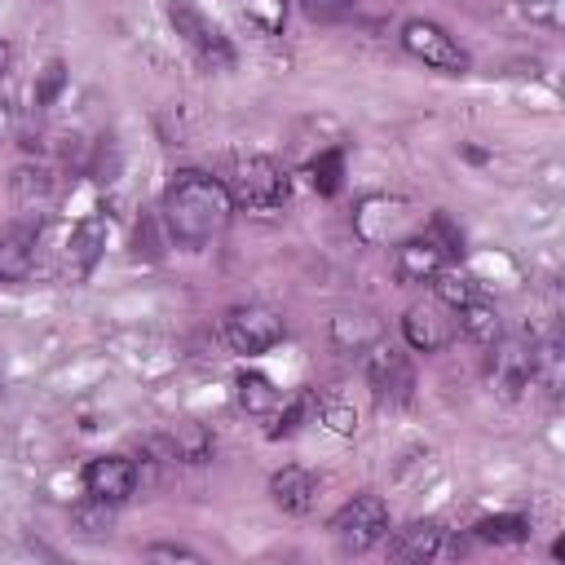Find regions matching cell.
I'll return each instance as SVG.
<instances>
[{
  "instance_id": "cell-27",
  "label": "cell",
  "mask_w": 565,
  "mask_h": 565,
  "mask_svg": "<svg viewBox=\"0 0 565 565\" xmlns=\"http://www.w3.org/2000/svg\"><path fill=\"white\" fill-rule=\"evenodd\" d=\"M521 13L534 22V26H565V0H521Z\"/></svg>"
},
{
  "instance_id": "cell-17",
  "label": "cell",
  "mask_w": 565,
  "mask_h": 565,
  "mask_svg": "<svg viewBox=\"0 0 565 565\" xmlns=\"http://www.w3.org/2000/svg\"><path fill=\"white\" fill-rule=\"evenodd\" d=\"M455 313H459V331H463L472 344H481V349H490V344L503 335V318H499V309H494L486 296L468 300V305L455 309Z\"/></svg>"
},
{
  "instance_id": "cell-13",
  "label": "cell",
  "mask_w": 565,
  "mask_h": 565,
  "mask_svg": "<svg viewBox=\"0 0 565 565\" xmlns=\"http://www.w3.org/2000/svg\"><path fill=\"white\" fill-rule=\"evenodd\" d=\"M494 353H490V380L508 393V397H516L521 388H530V380L539 375L534 371V349H525V344H512V340H494L490 344Z\"/></svg>"
},
{
  "instance_id": "cell-6",
  "label": "cell",
  "mask_w": 565,
  "mask_h": 565,
  "mask_svg": "<svg viewBox=\"0 0 565 565\" xmlns=\"http://www.w3.org/2000/svg\"><path fill=\"white\" fill-rule=\"evenodd\" d=\"M221 331H225V344L234 353H265V349H274L287 335V322L269 305H234L225 313Z\"/></svg>"
},
{
  "instance_id": "cell-32",
  "label": "cell",
  "mask_w": 565,
  "mask_h": 565,
  "mask_svg": "<svg viewBox=\"0 0 565 565\" xmlns=\"http://www.w3.org/2000/svg\"><path fill=\"white\" fill-rule=\"evenodd\" d=\"M9 62H13V44H9V40H0V75L9 71Z\"/></svg>"
},
{
  "instance_id": "cell-12",
  "label": "cell",
  "mask_w": 565,
  "mask_h": 565,
  "mask_svg": "<svg viewBox=\"0 0 565 565\" xmlns=\"http://www.w3.org/2000/svg\"><path fill=\"white\" fill-rule=\"evenodd\" d=\"M384 539H388V556L393 561H437V556L450 552L446 530L437 521H411V525H402V530H393Z\"/></svg>"
},
{
  "instance_id": "cell-21",
  "label": "cell",
  "mask_w": 565,
  "mask_h": 565,
  "mask_svg": "<svg viewBox=\"0 0 565 565\" xmlns=\"http://www.w3.org/2000/svg\"><path fill=\"white\" fill-rule=\"evenodd\" d=\"M433 291H437V300H441L446 309H463L468 300H477V296H481V282H477L468 269L441 265V274L433 278Z\"/></svg>"
},
{
  "instance_id": "cell-22",
  "label": "cell",
  "mask_w": 565,
  "mask_h": 565,
  "mask_svg": "<svg viewBox=\"0 0 565 565\" xmlns=\"http://www.w3.org/2000/svg\"><path fill=\"white\" fill-rule=\"evenodd\" d=\"M110 525H115V503H106V499H93L88 494L84 503L71 508V530L84 534V539H106Z\"/></svg>"
},
{
  "instance_id": "cell-9",
  "label": "cell",
  "mask_w": 565,
  "mask_h": 565,
  "mask_svg": "<svg viewBox=\"0 0 565 565\" xmlns=\"http://www.w3.org/2000/svg\"><path fill=\"white\" fill-rule=\"evenodd\" d=\"M137 463L128 455H97L88 459L84 468V490L93 499H106V503H124L132 490H137Z\"/></svg>"
},
{
  "instance_id": "cell-16",
  "label": "cell",
  "mask_w": 565,
  "mask_h": 565,
  "mask_svg": "<svg viewBox=\"0 0 565 565\" xmlns=\"http://www.w3.org/2000/svg\"><path fill=\"white\" fill-rule=\"evenodd\" d=\"M102 247H106V221H102V216L79 221V225L71 230V243H66V269H71L75 278H84V274L97 265Z\"/></svg>"
},
{
  "instance_id": "cell-14",
  "label": "cell",
  "mask_w": 565,
  "mask_h": 565,
  "mask_svg": "<svg viewBox=\"0 0 565 565\" xmlns=\"http://www.w3.org/2000/svg\"><path fill=\"white\" fill-rule=\"evenodd\" d=\"M35 225H9L0 230V282H26L35 269Z\"/></svg>"
},
{
  "instance_id": "cell-29",
  "label": "cell",
  "mask_w": 565,
  "mask_h": 565,
  "mask_svg": "<svg viewBox=\"0 0 565 565\" xmlns=\"http://www.w3.org/2000/svg\"><path fill=\"white\" fill-rule=\"evenodd\" d=\"M358 0H300V9L313 18V22H344L353 13Z\"/></svg>"
},
{
  "instance_id": "cell-1",
  "label": "cell",
  "mask_w": 565,
  "mask_h": 565,
  "mask_svg": "<svg viewBox=\"0 0 565 565\" xmlns=\"http://www.w3.org/2000/svg\"><path fill=\"white\" fill-rule=\"evenodd\" d=\"M159 212H163V225H168V234H172L177 243L203 247V243H212V238L230 225L234 199H230L225 181H216V177H207V172H199V168H181V172L168 181Z\"/></svg>"
},
{
  "instance_id": "cell-18",
  "label": "cell",
  "mask_w": 565,
  "mask_h": 565,
  "mask_svg": "<svg viewBox=\"0 0 565 565\" xmlns=\"http://www.w3.org/2000/svg\"><path fill=\"white\" fill-rule=\"evenodd\" d=\"M234 397H238V406H243L247 415H274V411L282 406V393H278L274 380L260 375V371H243V375L234 380Z\"/></svg>"
},
{
  "instance_id": "cell-15",
  "label": "cell",
  "mask_w": 565,
  "mask_h": 565,
  "mask_svg": "<svg viewBox=\"0 0 565 565\" xmlns=\"http://www.w3.org/2000/svg\"><path fill=\"white\" fill-rule=\"evenodd\" d=\"M269 494H274V503H278L282 512L305 516V512H313V503H318V477H313L309 468L287 463V468H278V472L269 477Z\"/></svg>"
},
{
  "instance_id": "cell-11",
  "label": "cell",
  "mask_w": 565,
  "mask_h": 565,
  "mask_svg": "<svg viewBox=\"0 0 565 565\" xmlns=\"http://www.w3.org/2000/svg\"><path fill=\"white\" fill-rule=\"evenodd\" d=\"M441 309H446L441 300H428V305H411V309H406V318H402V335H406V344H411L415 353H437V349L450 344L455 322H450Z\"/></svg>"
},
{
  "instance_id": "cell-20",
  "label": "cell",
  "mask_w": 565,
  "mask_h": 565,
  "mask_svg": "<svg viewBox=\"0 0 565 565\" xmlns=\"http://www.w3.org/2000/svg\"><path fill=\"white\" fill-rule=\"evenodd\" d=\"M159 450H163V459L203 463V459H212V437H207L199 424H181L172 437H163V441H159Z\"/></svg>"
},
{
  "instance_id": "cell-25",
  "label": "cell",
  "mask_w": 565,
  "mask_h": 565,
  "mask_svg": "<svg viewBox=\"0 0 565 565\" xmlns=\"http://www.w3.org/2000/svg\"><path fill=\"white\" fill-rule=\"evenodd\" d=\"M313 415L331 428V433H353L358 428V411L349 406V402H340L335 393H322V397H313Z\"/></svg>"
},
{
  "instance_id": "cell-10",
  "label": "cell",
  "mask_w": 565,
  "mask_h": 565,
  "mask_svg": "<svg viewBox=\"0 0 565 565\" xmlns=\"http://www.w3.org/2000/svg\"><path fill=\"white\" fill-rule=\"evenodd\" d=\"M446 265V247L433 234H406L393 252V274L397 282H433Z\"/></svg>"
},
{
  "instance_id": "cell-31",
  "label": "cell",
  "mask_w": 565,
  "mask_h": 565,
  "mask_svg": "<svg viewBox=\"0 0 565 565\" xmlns=\"http://www.w3.org/2000/svg\"><path fill=\"white\" fill-rule=\"evenodd\" d=\"M146 556L150 561H199V552L181 547V543H154V547H146Z\"/></svg>"
},
{
  "instance_id": "cell-26",
  "label": "cell",
  "mask_w": 565,
  "mask_h": 565,
  "mask_svg": "<svg viewBox=\"0 0 565 565\" xmlns=\"http://www.w3.org/2000/svg\"><path fill=\"white\" fill-rule=\"evenodd\" d=\"M340 168H344V154H340V150H322V154L309 163L313 190H318V194H335V190H340Z\"/></svg>"
},
{
  "instance_id": "cell-5",
  "label": "cell",
  "mask_w": 565,
  "mask_h": 565,
  "mask_svg": "<svg viewBox=\"0 0 565 565\" xmlns=\"http://www.w3.org/2000/svg\"><path fill=\"white\" fill-rule=\"evenodd\" d=\"M331 534L344 552H366L375 543H384L388 534V503L380 494H358L349 499L335 516H331Z\"/></svg>"
},
{
  "instance_id": "cell-28",
  "label": "cell",
  "mask_w": 565,
  "mask_h": 565,
  "mask_svg": "<svg viewBox=\"0 0 565 565\" xmlns=\"http://www.w3.org/2000/svg\"><path fill=\"white\" fill-rule=\"evenodd\" d=\"M309 411H313V393H300L296 402H287V406H282V415H278V424L269 428V437H291V433L305 424V415H309Z\"/></svg>"
},
{
  "instance_id": "cell-19",
  "label": "cell",
  "mask_w": 565,
  "mask_h": 565,
  "mask_svg": "<svg viewBox=\"0 0 565 565\" xmlns=\"http://www.w3.org/2000/svg\"><path fill=\"white\" fill-rule=\"evenodd\" d=\"M49 199H53V177H49V168L22 163V168L13 172V203H18L22 212H40Z\"/></svg>"
},
{
  "instance_id": "cell-23",
  "label": "cell",
  "mask_w": 565,
  "mask_h": 565,
  "mask_svg": "<svg viewBox=\"0 0 565 565\" xmlns=\"http://www.w3.org/2000/svg\"><path fill=\"white\" fill-rule=\"evenodd\" d=\"M477 539L481 543H525L530 539V521L508 512V516H486L477 521Z\"/></svg>"
},
{
  "instance_id": "cell-4",
  "label": "cell",
  "mask_w": 565,
  "mask_h": 565,
  "mask_svg": "<svg viewBox=\"0 0 565 565\" xmlns=\"http://www.w3.org/2000/svg\"><path fill=\"white\" fill-rule=\"evenodd\" d=\"M362 371H366V384H371L375 402H388V406L411 402V388H415L411 358H406L397 344H388L384 335H375V340L362 349Z\"/></svg>"
},
{
  "instance_id": "cell-30",
  "label": "cell",
  "mask_w": 565,
  "mask_h": 565,
  "mask_svg": "<svg viewBox=\"0 0 565 565\" xmlns=\"http://www.w3.org/2000/svg\"><path fill=\"white\" fill-rule=\"evenodd\" d=\"M62 79H66V71H62V62H49V66L40 71V84H35V106H53V97H57V88H62Z\"/></svg>"
},
{
  "instance_id": "cell-7",
  "label": "cell",
  "mask_w": 565,
  "mask_h": 565,
  "mask_svg": "<svg viewBox=\"0 0 565 565\" xmlns=\"http://www.w3.org/2000/svg\"><path fill=\"white\" fill-rule=\"evenodd\" d=\"M402 49H406L411 57H419L424 66L446 71V75H463V71L472 66V57L459 49V40H455L446 26L424 22V18H411V22L402 26Z\"/></svg>"
},
{
  "instance_id": "cell-8",
  "label": "cell",
  "mask_w": 565,
  "mask_h": 565,
  "mask_svg": "<svg viewBox=\"0 0 565 565\" xmlns=\"http://www.w3.org/2000/svg\"><path fill=\"white\" fill-rule=\"evenodd\" d=\"M353 225H358V234H362L366 243H402V238L411 234V212H406L402 199L371 194V199H362Z\"/></svg>"
},
{
  "instance_id": "cell-2",
  "label": "cell",
  "mask_w": 565,
  "mask_h": 565,
  "mask_svg": "<svg viewBox=\"0 0 565 565\" xmlns=\"http://www.w3.org/2000/svg\"><path fill=\"white\" fill-rule=\"evenodd\" d=\"M225 190H230L234 207L269 212V207H282L287 203L291 181H287V172L269 154H247V159H234V168L225 177Z\"/></svg>"
},
{
  "instance_id": "cell-3",
  "label": "cell",
  "mask_w": 565,
  "mask_h": 565,
  "mask_svg": "<svg viewBox=\"0 0 565 565\" xmlns=\"http://www.w3.org/2000/svg\"><path fill=\"white\" fill-rule=\"evenodd\" d=\"M168 22H172V31L185 40V49H190L203 66H212V71L234 66V49H230L225 31H221L194 0H168Z\"/></svg>"
},
{
  "instance_id": "cell-24",
  "label": "cell",
  "mask_w": 565,
  "mask_h": 565,
  "mask_svg": "<svg viewBox=\"0 0 565 565\" xmlns=\"http://www.w3.org/2000/svg\"><path fill=\"white\" fill-rule=\"evenodd\" d=\"M331 335H335V344H340V349H358V353H362V349L380 335V327H375V322H366L362 313H340V318L331 322Z\"/></svg>"
}]
</instances>
